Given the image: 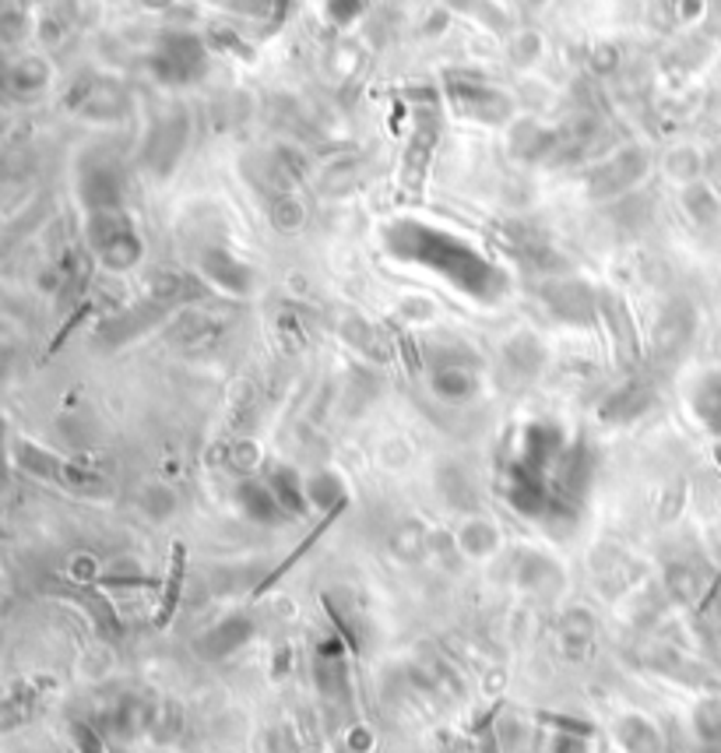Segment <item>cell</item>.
Returning <instances> with one entry per match:
<instances>
[{
  "mask_svg": "<svg viewBox=\"0 0 721 753\" xmlns=\"http://www.w3.org/2000/svg\"><path fill=\"white\" fill-rule=\"evenodd\" d=\"M205 60H208V49L197 36H191V32H170V36L159 43L152 67L162 81L183 85V81H194L205 71Z\"/></svg>",
  "mask_w": 721,
  "mask_h": 753,
  "instance_id": "6da1fadb",
  "label": "cell"
},
{
  "mask_svg": "<svg viewBox=\"0 0 721 753\" xmlns=\"http://www.w3.org/2000/svg\"><path fill=\"white\" fill-rule=\"evenodd\" d=\"M313 687L331 705H348L352 700V676H348V644L331 634L313 651Z\"/></svg>",
  "mask_w": 721,
  "mask_h": 753,
  "instance_id": "7a4b0ae2",
  "label": "cell"
},
{
  "mask_svg": "<svg viewBox=\"0 0 721 753\" xmlns=\"http://www.w3.org/2000/svg\"><path fill=\"white\" fill-rule=\"evenodd\" d=\"M633 662L641 669H651V673L668 676V680H679V683H690V687H711V680L703 676L708 669L697 665L694 659H686L679 648L673 644H641L633 651Z\"/></svg>",
  "mask_w": 721,
  "mask_h": 753,
  "instance_id": "3957f363",
  "label": "cell"
},
{
  "mask_svg": "<svg viewBox=\"0 0 721 753\" xmlns=\"http://www.w3.org/2000/svg\"><path fill=\"white\" fill-rule=\"evenodd\" d=\"M250 638H254V620H250V616H240V613H237V616H226L222 624L208 627V630L194 641V648H197L201 659L219 662V659L237 655V651H240L243 644H250Z\"/></svg>",
  "mask_w": 721,
  "mask_h": 753,
  "instance_id": "277c9868",
  "label": "cell"
},
{
  "mask_svg": "<svg viewBox=\"0 0 721 753\" xmlns=\"http://www.w3.org/2000/svg\"><path fill=\"white\" fill-rule=\"evenodd\" d=\"M694 321H697V313H694L690 304H686V299L668 304L662 310V317L655 321V334H651V349H655V356H676L679 349L690 342Z\"/></svg>",
  "mask_w": 721,
  "mask_h": 753,
  "instance_id": "5b68a950",
  "label": "cell"
},
{
  "mask_svg": "<svg viewBox=\"0 0 721 753\" xmlns=\"http://www.w3.org/2000/svg\"><path fill=\"white\" fill-rule=\"evenodd\" d=\"M557 651L566 662H584L595 651V616L588 609H566L557 620Z\"/></svg>",
  "mask_w": 721,
  "mask_h": 753,
  "instance_id": "8992f818",
  "label": "cell"
},
{
  "mask_svg": "<svg viewBox=\"0 0 721 753\" xmlns=\"http://www.w3.org/2000/svg\"><path fill=\"white\" fill-rule=\"evenodd\" d=\"M655 391L644 380H627L623 388H616L606 401L598 406V420L602 423H633L651 409Z\"/></svg>",
  "mask_w": 721,
  "mask_h": 753,
  "instance_id": "52a82bcc",
  "label": "cell"
},
{
  "mask_svg": "<svg viewBox=\"0 0 721 753\" xmlns=\"http://www.w3.org/2000/svg\"><path fill=\"white\" fill-rule=\"evenodd\" d=\"M237 504H240V511H243L254 525H282V522H293V517L282 511V504L275 500V493L267 490V482H261V479H243V482H240V487H237Z\"/></svg>",
  "mask_w": 721,
  "mask_h": 753,
  "instance_id": "ba28073f",
  "label": "cell"
},
{
  "mask_svg": "<svg viewBox=\"0 0 721 753\" xmlns=\"http://www.w3.org/2000/svg\"><path fill=\"white\" fill-rule=\"evenodd\" d=\"M267 490L275 493V500L282 504V511L293 517H307L310 514V500H307V479L296 472L293 465H275L272 472H267Z\"/></svg>",
  "mask_w": 721,
  "mask_h": 753,
  "instance_id": "9c48e42d",
  "label": "cell"
},
{
  "mask_svg": "<svg viewBox=\"0 0 721 753\" xmlns=\"http://www.w3.org/2000/svg\"><path fill=\"white\" fill-rule=\"evenodd\" d=\"M665 592L673 602H679V606H700V609H703V602L714 595V589H708L703 574L686 560L665 567Z\"/></svg>",
  "mask_w": 721,
  "mask_h": 753,
  "instance_id": "30bf717a",
  "label": "cell"
},
{
  "mask_svg": "<svg viewBox=\"0 0 721 753\" xmlns=\"http://www.w3.org/2000/svg\"><path fill=\"white\" fill-rule=\"evenodd\" d=\"M183 145H187V121L176 113L170 116V121H162L152 134V145H148V159H152V170L156 173H170L180 152H183Z\"/></svg>",
  "mask_w": 721,
  "mask_h": 753,
  "instance_id": "8fae6325",
  "label": "cell"
},
{
  "mask_svg": "<svg viewBox=\"0 0 721 753\" xmlns=\"http://www.w3.org/2000/svg\"><path fill=\"white\" fill-rule=\"evenodd\" d=\"M201 272H205L215 286H222L226 293H237V296H243L250 282H254L250 267L232 258L229 250H219V247L205 250V258H201Z\"/></svg>",
  "mask_w": 721,
  "mask_h": 753,
  "instance_id": "7c38bea8",
  "label": "cell"
},
{
  "mask_svg": "<svg viewBox=\"0 0 721 753\" xmlns=\"http://www.w3.org/2000/svg\"><path fill=\"white\" fill-rule=\"evenodd\" d=\"M514 581H517V589H525L531 595H549L563 584V567L557 560L542 557V554H528V557L517 560Z\"/></svg>",
  "mask_w": 721,
  "mask_h": 753,
  "instance_id": "4fadbf2b",
  "label": "cell"
},
{
  "mask_svg": "<svg viewBox=\"0 0 721 753\" xmlns=\"http://www.w3.org/2000/svg\"><path fill=\"white\" fill-rule=\"evenodd\" d=\"M616 735L627 753H665V740L659 726L644 715H623L616 722Z\"/></svg>",
  "mask_w": 721,
  "mask_h": 753,
  "instance_id": "5bb4252c",
  "label": "cell"
},
{
  "mask_svg": "<svg viewBox=\"0 0 721 753\" xmlns=\"http://www.w3.org/2000/svg\"><path fill=\"white\" fill-rule=\"evenodd\" d=\"M458 554H465L468 560H485L500 549V528L485 517H468V522L458 528L455 535Z\"/></svg>",
  "mask_w": 721,
  "mask_h": 753,
  "instance_id": "9a60e30c",
  "label": "cell"
},
{
  "mask_svg": "<svg viewBox=\"0 0 721 753\" xmlns=\"http://www.w3.org/2000/svg\"><path fill=\"white\" fill-rule=\"evenodd\" d=\"M546 299L563 321L584 324L592 317V293L577 286V282H552V286H546Z\"/></svg>",
  "mask_w": 721,
  "mask_h": 753,
  "instance_id": "2e32d148",
  "label": "cell"
},
{
  "mask_svg": "<svg viewBox=\"0 0 721 753\" xmlns=\"http://www.w3.org/2000/svg\"><path fill=\"white\" fill-rule=\"evenodd\" d=\"M75 602L78 606H85L89 620L95 624V630L103 634V638H121V616H116L113 602L92 589V584H75Z\"/></svg>",
  "mask_w": 721,
  "mask_h": 753,
  "instance_id": "e0dca14e",
  "label": "cell"
},
{
  "mask_svg": "<svg viewBox=\"0 0 721 753\" xmlns=\"http://www.w3.org/2000/svg\"><path fill=\"white\" fill-rule=\"evenodd\" d=\"M476 374L461 363H437V370H433V391L444 401H468L476 395Z\"/></svg>",
  "mask_w": 721,
  "mask_h": 753,
  "instance_id": "ac0fdd59",
  "label": "cell"
},
{
  "mask_svg": "<svg viewBox=\"0 0 721 753\" xmlns=\"http://www.w3.org/2000/svg\"><path fill=\"white\" fill-rule=\"evenodd\" d=\"M183 574H187V549L180 543L173 546V560H170V578H165V589H162V602H159V613H156V624L165 627L176 616V606L183 598Z\"/></svg>",
  "mask_w": 721,
  "mask_h": 753,
  "instance_id": "d6986e66",
  "label": "cell"
},
{
  "mask_svg": "<svg viewBox=\"0 0 721 753\" xmlns=\"http://www.w3.org/2000/svg\"><path fill=\"white\" fill-rule=\"evenodd\" d=\"M307 500H310V507L331 514V511H339V507L348 504V493H345L342 479L334 472H313L307 479Z\"/></svg>",
  "mask_w": 721,
  "mask_h": 753,
  "instance_id": "ffe728a7",
  "label": "cell"
},
{
  "mask_svg": "<svg viewBox=\"0 0 721 753\" xmlns=\"http://www.w3.org/2000/svg\"><path fill=\"white\" fill-rule=\"evenodd\" d=\"M694 412L711 433L721 437V374H708L694 391Z\"/></svg>",
  "mask_w": 721,
  "mask_h": 753,
  "instance_id": "44dd1931",
  "label": "cell"
},
{
  "mask_svg": "<svg viewBox=\"0 0 721 753\" xmlns=\"http://www.w3.org/2000/svg\"><path fill=\"white\" fill-rule=\"evenodd\" d=\"M391 549L401 557V560H423L433 554V532H426L419 522H405L398 525L394 535H391Z\"/></svg>",
  "mask_w": 721,
  "mask_h": 753,
  "instance_id": "7402d4cb",
  "label": "cell"
},
{
  "mask_svg": "<svg viewBox=\"0 0 721 753\" xmlns=\"http://www.w3.org/2000/svg\"><path fill=\"white\" fill-rule=\"evenodd\" d=\"M694 732L700 746H721V694L703 697L694 708Z\"/></svg>",
  "mask_w": 721,
  "mask_h": 753,
  "instance_id": "603a6c76",
  "label": "cell"
},
{
  "mask_svg": "<svg viewBox=\"0 0 721 753\" xmlns=\"http://www.w3.org/2000/svg\"><path fill=\"white\" fill-rule=\"evenodd\" d=\"M36 694H28V691H19V694H11V697H0V732H11V729H19L25 726L32 711H36Z\"/></svg>",
  "mask_w": 721,
  "mask_h": 753,
  "instance_id": "cb8c5ba5",
  "label": "cell"
},
{
  "mask_svg": "<svg viewBox=\"0 0 721 753\" xmlns=\"http://www.w3.org/2000/svg\"><path fill=\"white\" fill-rule=\"evenodd\" d=\"M458 11L465 14H476V19L485 25V28H493V32H507V14H503L493 0H450Z\"/></svg>",
  "mask_w": 721,
  "mask_h": 753,
  "instance_id": "d4e9b609",
  "label": "cell"
},
{
  "mask_svg": "<svg viewBox=\"0 0 721 753\" xmlns=\"http://www.w3.org/2000/svg\"><path fill=\"white\" fill-rule=\"evenodd\" d=\"M71 743H75V753H110L106 735L99 732V726L81 722V718L71 722Z\"/></svg>",
  "mask_w": 721,
  "mask_h": 753,
  "instance_id": "484cf974",
  "label": "cell"
},
{
  "mask_svg": "<svg viewBox=\"0 0 721 753\" xmlns=\"http://www.w3.org/2000/svg\"><path fill=\"white\" fill-rule=\"evenodd\" d=\"M686 205H690V215L697 223H711L718 215V201L708 194V187H700V183H694V187L686 191Z\"/></svg>",
  "mask_w": 721,
  "mask_h": 753,
  "instance_id": "4316f807",
  "label": "cell"
},
{
  "mask_svg": "<svg viewBox=\"0 0 721 753\" xmlns=\"http://www.w3.org/2000/svg\"><path fill=\"white\" fill-rule=\"evenodd\" d=\"M366 4H370V0H328V19L339 28H345L356 19H363Z\"/></svg>",
  "mask_w": 721,
  "mask_h": 753,
  "instance_id": "83f0119b",
  "label": "cell"
},
{
  "mask_svg": "<svg viewBox=\"0 0 721 753\" xmlns=\"http://www.w3.org/2000/svg\"><path fill=\"white\" fill-rule=\"evenodd\" d=\"M476 753H503L500 732H496V711H490L476 726Z\"/></svg>",
  "mask_w": 721,
  "mask_h": 753,
  "instance_id": "f1b7e54d",
  "label": "cell"
},
{
  "mask_svg": "<svg viewBox=\"0 0 721 753\" xmlns=\"http://www.w3.org/2000/svg\"><path fill=\"white\" fill-rule=\"evenodd\" d=\"M542 722L552 726V732H570V735H595V726L592 722H577V718L570 715H542Z\"/></svg>",
  "mask_w": 721,
  "mask_h": 753,
  "instance_id": "f546056e",
  "label": "cell"
},
{
  "mask_svg": "<svg viewBox=\"0 0 721 753\" xmlns=\"http://www.w3.org/2000/svg\"><path fill=\"white\" fill-rule=\"evenodd\" d=\"M539 49H542V39L535 36V32H522V36L514 39V60L522 67H528L535 57H539Z\"/></svg>",
  "mask_w": 721,
  "mask_h": 753,
  "instance_id": "4dcf8cb0",
  "label": "cell"
},
{
  "mask_svg": "<svg viewBox=\"0 0 721 753\" xmlns=\"http://www.w3.org/2000/svg\"><path fill=\"white\" fill-rule=\"evenodd\" d=\"M549 753H588V735H570V732H557Z\"/></svg>",
  "mask_w": 721,
  "mask_h": 753,
  "instance_id": "1f68e13d",
  "label": "cell"
},
{
  "mask_svg": "<svg viewBox=\"0 0 721 753\" xmlns=\"http://www.w3.org/2000/svg\"><path fill=\"white\" fill-rule=\"evenodd\" d=\"M258 458H261V450H258L254 441H240L237 447H232V465H237V468H254Z\"/></svg>",
  "mask_w": 721,
  "mask_h": 753,
  "instance_id": "d6a6232c",
  "label": "cell"
},
{
  "mask_svg": "<svg viewBox=\"0 0 721 753\" xmlns=\"http://www.w3.org/2000/svg\"><path fill=\"white\" fill-rule=\"evenodd\" d=\"M398 345H401V360H405V370H409V374H419V370H423V356H419V349H415V342L409 339V334H401Z\"/></svg>",
  "mask_w": 721,
  "mask_h": 753,
  "instance_id": "836d02e7",
  "label": "cell"
},
{
  "mask_svg": "<svg viewBox=\"0 0 721 753\" xmlns=\"http://www.w3.org/2000/svg\"><path fill=\"white\" fill-rule=\"evenodd\" d=\"M700 753H721V746H700Z\"/></svg>",
  "mask_w": 721,
  "mask_h": 753,
  "instance_id": "e575fe53",
  "label": "cell"
},
{
  "mask_svg": "<svg viewBox=\"0 0 721 753\" xmlns=\"http://www.w3.org/2000/svg\"><path fill=\"white\" fill-rule=\"evenodd\" d=\"M714 461H718V468H721V444L714 447Z\"/></svg>",
  "mask_w": 721,
  "mask_h": 753,
  "instance_id": "d590c367",
  "label": "cell"
},
{
  "mask_svg": "<svg viewBox=\"0 0 721 753\" xmlns=\"http://www.w3.org/2000/svg\"><path fill=\"white\" fill-rule=\"evenodd\" d=\"M665 753H676V750H665Z\"/></svg>",
  "mask_w": 721,
  "mask_h": 753,
  "instance_id": "8d00e7d4",
  "label": "cell"
},
{
  "mask_svg": "<svg viewBox=\"0 0 721 753\" xmlns=\"http://www.w3.org/2000/svg\"><path fill=\"white\" fill-rule=\"evenodd\" d=\"M54 753H60V750H54Z\"/></svg>",
  "mask_w": 721,
  "mask_h": 753,
  "instance_id": "74e56055",
  "label": "cell"
},
{
  "mask_svg": "<svg viewBox=\"0 0 721 753\" xmlns=\"http://www.w3.org/2000/svg\"><path fill=\"white\" fill-rule=\"evenodd\" d=\"M535 4H539V0H535Z\"/></svg>",
  "mask_w": 721,
  "mask_h": 753,
  "instance_id": "f35d334b",
  "label": "cell"
}]
</instances>
